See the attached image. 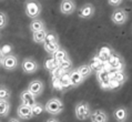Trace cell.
Returning <instances> with one entry per match:
<instances>
[{
  "instance_id": "4316f807",
  "label": "cell",
  "mask_w": 132,
  "mask_h": 122,
  "mask_svg": "<svg viewBox=\"0 0 132 122\" xmlns=\"http://www.w3.org/2000/svg\"><path fill=\"white\" fill-rule=\"evenodd\" d=\"M7 26H8V16L6 12L0 11V30L6 29Z\"/></svg>"
},
{
  "instance_id": "30bf717a",
  "label": "cell",
  "mask_w": 132,
  "mask_h": 122,
  "mask_svg": "<svg viewBox=\"0 0 132 122\" xmlns=\"http://www.w3.org/2000/svg\"><path fill=\"white\" fill-rule=\"evenodd\" d=\"M17 116H18V119H20V120H30V119H32L34 117H32L31 107L24 105V104L18 105Z\"/></svg>"
},
{
  "instance_id": "83f0119b",
  "label": "cell",
  "mask_w": 132,
  "mask_h": 122,
  "mask_svg": "<svg viewBox=\"0 0 132 122\" xmlns=\"http://www.w3.org/2000/svg\"><path fill=\"white\" fill-rule=\"evenodd\" d=\"M122 3H123V1H121V0H109V1H108V5L113 7L114 9L119 8V7L122 5Z\"/></svg>"
},
{
  "instance_id": "7a4b0ae2",
  "label": "cell",
  "mask_w": 132,
  "mask_h": 122,
  "mask_svg": "<svg viewBox=\"0 0 132 122\" xmlns=\"http://www.w3.org/2000/svg\"><path fill=\"white\" fill-rule=\"evenodd\" d=\"M63 110H64L63 102L59 98H51L45 104V111L47 113L51 114L52 117L59 116L60 113L63 112Z\"/></svg>"
},
{
  "instance_id": "f1b7e54d",
  "label": "cell",
  "mask_w": 132,
  "mask_h": 122,
  "mask_svg": "<svg viewBox=\"0 0 132 122\" xmlns=\"http://www.w3.org/2000/svg\"><path fill=\"white\" fill-rule=\"evenodd\" d=\"M0 50L2 51L3 55H8V54H11V52H12V47H10V46H3V47H0Z\"/></svg>"
},
{
  "instance_id": "9c48e42d",
  "label": "cell",
  "mask_w": 132,
  "mask_h": 122,
  "mask_svg": "<svg viewBox=\"0 0 132 122\" xmlns=\"http://www.w3.org/2000/svg\"><path fill=\"white\" fill-rule=\"evenodd\" d=\"M59 10L64 16H70V14L75 13V11L77 10V3L73 0H62L60 2Z\"/></svg>"
},
{
  "instance_id": "5b68a950",
  "label": "cell",
  "mask_w": 132,
  "mask_h": 122,
  "mask_svg": "<svg viewBox=\"0 0 132 122\" xmlns=\"http://www.w3.org/2000/svg\"><path fill=\"white\" fill-rule=\"evenodd\" d=\"M129 20V14L124 9L122 8H117L112 11L111 14V21L116 26H123L126 25Z\"/></svg>"
},
{
  "instance_id": "8992f818",
  "label": "cell",
  "mask_w": 132,
  "mask_h": 122,
  "mask_svg": "<svg viewBox=\"0 0 132 122\" xmlns=\"http://www.w3.org/2000/svg\"><path fill=\"white\" fill-rule=\"evenodd\" d=\"M21 68H22V71L26 75H32V73H35L39 70L40 64L38 63V61L32 57H27L22 60Z\"/></svg>"
},
{
  "instance_id": "5bb4252c",
  "label": "cell",
  "mask_w": 132,
  "mask_h": 122,
  "mask_svg": "<svg viewBox=\"0 0 132 122\" xmlns=\"http://www.w3.org/2000/svg\"><path fill=\"white\" fill-rule=\"evenodd\" d=\"M19 99H20V102L21 104H24V105H29V107H32L37 102L36 101V97L31 92H29L27 89L23 90L22 92L20 93L19 95Z\"/></svg>"
},
{
  "instance_id": "f546056e",
  "label": "cell",
  "mask_w": 132,
  "mask_h": 122,
  "mask_svg": "<svg viewBox=\"0 0 132 122\" xmlns=\"http://www.w3.org/2000/svg\"><path fill=\"white\" fill-rule=\"evenodd\" d=\"M46 122H60V120H59V119H57L56 117H50L49 119H47Z\"/></svg>"
},
{
  "instance_id": "4dcf8cb0",
  "label": "cell",
  "mask_w": 132,
  "mask_h": 122,
  "mask_svg": "<svg viewBox=\"0 0 132 122\" xmlns=\"http://www.w3.org/2000/svg\"><path fill=\"white\" fill-rule=\"evenodd\" d=\"M8 122H22L20 119H18V118H10Z\"/></svg>"
},
{
  "instance_id": "d6986e66",
  "label": "cell",
  "mask_w": 132,
  "mask_h": 122,
  "mask_svg": "<svg viewBox=\"0 0 132 122\" xmlns=\"http://www.w3.org/2000/svg\"><path fill=\"white\" fill-rule=\"evenodd\" d=\"M58 67H59V69L63 73H68L69 71H71V70L73 69V63H72L70 58H67V59H64V60L60 61Z\"/></svg>"
},
{
  "instance_id": "ba28073f",
  "label": "cell",
  "mask_w": 132,
  "mask_h": 122,
  "mask_svg": "<svg viewBox=\"0 0 132 122\" xmlns=\"http://www.w3.org/2000/svg\"><path fill=\"white\" fill-rule=\"evenodd\" d=\"M27 90L29 92H31L35 97H39V95L42 94L43 90H45V83L43 81H41L40 79H34L32 81H30L27 87Z\"/></svg>"
},
{
  "instance_id": "e0dca14e",
  "label": "cell",
  "mask_w": 132,
  "mask_h": 122,
  "mask_svg": "<svg viewBox=\"0 0 132 122\" xmlns=\"http://www.w3.org/2000/svg\"><path fill=\"white\" fill-rule=\"evenodd\" d=\"M48 29H45V30H41V31H37L32 33V41L35 43H38V44H43L45 42V38L48 33Z\"/></svg>"
},
{
  "instance_id": "603a6c76",
  "label": "cell",
  "mask_w": 132,
  "mask_h": 122,
  "mask_svg": "<svg viewBox=\"0 0 132 122\" xmlns=\"http://www.w3.org/2000/svg\"><path fill=\"white\" fill-rule=\"evenodd\" d=\"M109 61H110V64H111L113 68H120V67H121V63L124 64V63H123L122 58H121L120 55H119L118 53H116V52H112V54L110 55Z\"/></svg>"
},
{
  "instance_id": "cb8c5ba5",
  "label": "cell",
  "mask_w": 132,
  "mask_h": 122,
  "mask_svg": "<svg viewBox=\"0 0 132 122\" xmlns=\"http://www.w3.org/2000/svg\"><path fill=\"white\" fill-rule=\"evenodd\" d=\"M31 111H32V117H39L40 114H42L45 112V104L40 102H36L34 105L31 107Z\"/></svg>"
},
{
  "instance_id": "d6a6232c",
  "label": "cell",
  "mask_w": 132,
  "mask_h": 122,
  "mask_svg": "<svg viewBox=\"0 0 132 122\" xmlns=\"http://www.w3.org/2000/svg\"><path fill=\"white\" fill-rule=\"evenodd\" d=\"M0 122H1V121H0Z\"/></svg>"
},
{
  "instance_id": "7402d4cb",
  "label": "cell",
  "mask_w": 132,
  "mask_h": 122,
  "mask_svg": "<svg viewBox=\"0 0 132 122\" xmlns=\"http://www.w3.org/2000/svg\"><path fill=\"white\" fill-rule=\"evenodd\" d=\"M11 104L9 101H0V118H6L9 116Z\"/></svg>"
},
{
  "instance_id": "ac0fdd59",
  "label": "cell",
  "mask_w": 132,
  "mask_h": 122,
  "mask_svg": "<svg viewBox=\"0 0 132 122\" xmlns=\"http://www.w3.org/2000/svg\"><path fill=\"white\" fill-rule=\"evenodd\" d=\"M12 92L6 84H0V101H9Z\"/></svg>"
},
{
  "instance_id": "4fadbf2b",
  "label": "cell",
  "mask_w": 132,
  "mask_h": 122,
  "mask_svg": "<svg viewBox=\"0 0 132 122\" xmlns=\"http://www.w3.org/2000/svg\"><path fill=\"white\" fill-rule=\"evenodd\" d=\"M113 118L117 122H126L129 118V111L126 107H118L113 111Z\"/></svg>"
},
{
  "instance_id": "2e32d148",
  "label": "cell",
  "mask_w": 132,
  "mask_h": 122,
  "mask_svg": "<svg viewBox=\"0 0 132 122\" xmlns=\"http://www.w3.org/2000/svg\"><path fill=\"white\" fill-rule=\"evenodd\" d=\"M77 71L79 72V75L81 76L84 80H87L88 78H90L93 73V70L91 69V67L89 64H87V63H83L81 66H79L78 68H77Z\"/></svg>"
},
{
  "instance_id": "1f68e13d",
  "label": "cell",
  "mask_w": 132,
  "mask_h": 122,
  "mask_svg": "<svg viewBox=\"0 0 132 122\" xmlns=\"http://www.w3.org/2000/svg\"><path fill=\"white\" fill-rule=\"evenodd\" d=\"M3 57H5V55H3L2 51L0 50V67H1V62H2V59H3Z\"/></svg>"
},
{
  "instance_id": "484cf974",
  "label": "cell",
  "mask_w": 132,
  "mask_h": 122,
  "mask_svg": "<svg viewBox=\"0 0 132 122\" xmlns=\"http://www.w3.org/2000/svg\"><path fill=\"white\" fill-rule=\"evenodd\" d=\"M48 42H59V36H58V33L56 31L53 30L48 31L43 43H48Z\"/></svg>"
},
{
  "instance_id": "6da1fadb",
  "label": "cell",
  "mask_w": 132,
  "mask_h": 122,
  "mask_svg": "<svg viewBox=\"0 0 132 122\" xmlns=\"http://www.w3.org/2000/svg\"><path fill=\"white\" fill-rule=\"evenodd\" d=\"M42 12V5L37 0H28L24 1V13L31 20L40 17Z\"/></svg>"
},
{
  "instance_id": "277c9868",
  "label": "cell",
  "mask_w": 132,
  "mask_h": 122,
  "mask_svg": "<svg viewBox=\"0 0 132 122\" xmlns=\"http://www.w3.org/2000/svg\"><path fill=\"white\" fill-rule=\"evenodd\" d=\"M18 67H19V58L16 54L11 53L3 57L1 62V68L3 70H6L8 72H12V71H16Z\"/></svg>"
},
{
  "instance_id": "9a60e30c",
  "label": "cell",
  "mask_w": 132,
  "mask_h": 122,
  "mask_svg": "<svg viewBox=\"0 0 132 122\" xmlns=\"http://www.w3.org/2000/svg\"><path fill=\"white\" fill-rule=\"evenodd\" d=\"M29 29H30V31L34 33L37 31L45 30V29H47V26H46V22L43 21L41 18H37V19L31 20L30 25H29Z\"/></svg>"
},
{
  "instance_id": "d4e9b609",
  "label": "cell",
  "mask_w": 132,
  "mask_h": 122,
  "mask_svg": "<svg viewBox=\"0 0 132 122\" xmlns=\"http://www.w3.org/2000/svg\"><path fill=\"white\" fill-rule=\"evenodd\" d=\"M58 66H59V62H57L52 57L46 59L45 63H43V67H45L47 70H49V71H53L56 68H58Z\"/></svg>"
},
{
  "instance_id": "52a82bcc",
  "label": "cell",
  "mask_w": 132,
  "mask_h": 122,
  "mask_svg": "<svg viewBox=\"0 0 132 122\" xmlns=\"http://www.w3.org/2000/svg\"><path fill=\"white\" fill-rule=\"evenodd\" d=\"M94 13H96V8L92 3L87 2L83 3V5L78 9V17L82 20H89L91 19Z\"/></svg>"
},
{
  "instance_id": "44dd1931",
  "label": "cell",
  "mask_w": 132,
  "mask_h": 122,
  "mask_svg": "<svg viewBox=\"0 0 132 122\" xmlns=\"http://www.w3.org/2000/svg\"><path fill=\"white\" fill-rule=\"evenodd\" d=\"M52 58H53L57 62H60V61H62V60H64V59L69 58V53H68V51L65 50L64 48L60 47L59 49H58V50L56 51V52L53 53Z\"/></svg>"
},
{
  "instance_id": "ffe728a7",
  "label": "cell",
  "mask_w": 132,
  "mask_h": 122,
  "mask_svg": "<svg viewBox=\"0 0 132 122\" xmlns=\"http://www.w3.org/2000/svg\"><path fill=\"white\" fill-rule=\"evenodd\" d=\"M42 46H43V49H45V51L48 54H50L51 57H52L53 53L61 47L59 42H48V43H43Z\"/></svg>"
},
{
  "instance_id": "8fae6325",
  "label": "cell",
  "mask_w": 132,
  "mask_h": 122,
  "mask_svg": "<svg viewBox=\"0 0 132 122\" xmlns=\"http://www.w3.org/2000/svg\"><path fill=\"white\" fill-rule=\"evenodd\" d=\"M91 122H108L109 121V116L107 112L101 109H97L91 111V114L89 117Z\"/></svg>"
},
{
  "instance_id": "3957f363",
  "label": "cell",
  "mask_w": 132,
  "mask_h": 122,
  "mask_svg": "<svg viewBox=\"0 0 132 122\" xmlns=\"http://www.w3.org/2000/svg\"><path fill=\"white\" fill-rule=\"evenodd\" d=\"M91 105L89 104V102L87 101H79L76 104L75 108V114L76 118L80 121H84L87 119H89L90 114H91Z\"/></svg>"
},
{
  "instance_id": "7c38bea8",
  "label": "cell",
  "mask_w": 132,
  "mask_h": 122,
  "mask_svg": "<svg viewBox=\"0 0 132 122\" xmlns=\"http://www.w3.org/2000/svg\"><path fill=\"white\" fill-rule=\"evenodd\" d=\"M68 77H69V80H70V82H71L72 88H78V87L81 86L84 81H86L81 76L79 75V72L77 71V69H72L71 71H69Z\"/></svg>"
}]
</instances>
